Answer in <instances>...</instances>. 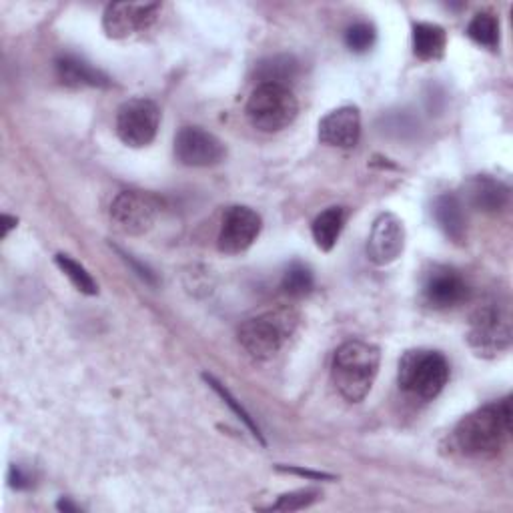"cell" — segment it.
<instances>
[{"mask_svg":"<svg viewBox=\"0 0 513 513\" xmlns=\"http://www.w3.org/2000/svg\"><path fill=\"white\" fill-rule=\"evenodd\" d=\"M511 431L509 399L499 405H485L459 421L455 427V443L465 455H495Z\"/></svg>","mask_w":513,"mask_h":513,"instance_id":"6da1fadb","label":"cell"},{"mask_svg":"<svg viewBox=\"0 0 513 513\" xmlns=\"http://www.w3.org/2000/svg\"><path fill=\"white\" fill-rule=\"evenodd\" d=\"M381 353L375 345L365 341L343 343L333 357L331 377L341 393L351 403H359L371 391L379 371Z\"/></svg>","mask_w":513,"mask_h":513,"instance_id":"7a4b0ae2","label":"cell"},{"mask_svg":"<svg viewBox=\"0 0 513 513\" xmlns=\"http://www.w3.org/2000/svg\"><path fill=\"white\" fill-rule=\"evenodd\" d=\"M299 317L291 309H273L245 321L239 329L241 347L259 361L275 357L295 333Z\"/></svg>","mask_w":513,"mask_h":513,"instance_id":"3957f363","label":"cell"},{"mask_svg":"<svg viewBox=\"0 0 513 513\" xmlns=\"http://www.w3.org/2000/svg\"><path fill=\"white\" fill-rule=\"evenodd\" d=\"M449 381V363L439 351L413 349L399 361V385L415 399H435Z\"/></svg>","mask_w":513,"mask_h":513,"instance_id":"277c9868","label":"cell"},{"mask_svg":"<svg viewBox=\"0 0 513 513\" xmlns=\"http://www.w3.org/2000/svg\"><path fill=\"white\" fill-rule=\"evenodd\" d=\"M299 105L289 87L259 85L247 103L251 125L263 133H277L289 127L297 117Z\"/></svg>","mask_w":513,"mask_h":513,"instance_id":"5b68a950","label":"cell"},{"mask_svg":"<svg viewBox=\"0 0 513 513\" xmlns=\"http://www.w3.org/2000/svg\"><path fill=\"white\" fill-rule=\"evenodd\" d=\"M467 343L479 357H495L497 353L505 351L511 343V323L507 311L495 303L479 307L469 321Z\"/></svg>","mask_w":513,"mask_h":513,"instance_id":"8992f818","label":"cell"},{"mask_svg":"<svg viewBox=\"0 0 513 513\" xmlns=\"http://www.w3.org/2000/svg\"><path fill=\"white\" fill-rule=\"evenodd\" d=\"M161 213V201L143 191H123L111 205L113 225L125 235H145Z\"/></svg>","mask_w":513,"mask_h":513,"instance_id":"52a82bcc","label":"cell"},{"mask_svg":"<svg viewBox=\"0 0 513 513\" xmlns=\"http://www.w3.org/2000/svg\"><path fill=\"white\" fill-rule=\"evenodd\" d=\"M161 123L159 107L149 99H131L117 113V135L133 149L147 147L155 141Z\"/></svg>","mask_w":513,"mask_h":513,"instance_id":"ba28073f","label":"cell"},{"mask_svg":"<svg viewBox=\"0 0 513 513\" xmlns=\"http://www.w3.org/2000/svg\"><path fill=\"white\" fill-rule=\"evenodd\" d=\"M161 5L157 3H115L103 17L105 33L111 39H129L151 29L157 21Z\"/></svg>","mask_w":513,"mask_h":513,"instance_id":"9c48e42d","label":"cell"},{"mask_svg":"<svg viewBox=\"0 0 513 513\" xmlns=\"http://www.w3.org/2000/svg\"><path fill=\"white\" fill-rule=\"evenodd\" d=\"M175 155L187 167L219 165L227 151L225 145L201 127H185L175 139Z\"/></svg>","mask_w":513,"mask_h":513,"instance_id":"30bf717a","label":"cell"},{"mask_svg":"<svg viewBox=\"0 0 513 513\" xmlns=\"http://www.w3.org/2000/svg\"><path fill=\"white\" fill-rule=\"evenodd\" d=\"M261 233V217L249 207H231L219 233V249L227 255L247 251Z\"/></svg>","mask_w":513,"mask_h":513,"instance_id":"8fae6325","label":"cell"},{"mask_svg":"<svg viewBox=\"0 0 513 513\" xmlns=\"http://www.w3.org/2000/svg\"><path fill=\"white\" fill-rule=\"evenodd\" d=\"M405 247V229L399 217L393 213H383L373 223L367 255L375 265H389L393 263Z\"/></svg>","mask_w":513,"mask_h":513,"instance_id":"7c38bea8","label":"cell"},{"mask_svg":"<svg viewBox=\"0 0 513 513\" xmlns=\"http://www.w3.org/2000/svg\"><path fill=\"white\" fill-rule=\"evenodd\" d=\"M361 137V115L357 107H341L325 115L319 123V139L323 145L351 149Z\"/></svg>","mask_w":513,"mask_h":513,"instance_id":"4fadbf2b","label":"cell"},{"mask_svg":"<svg viewBox=\"0 0 513 513\" xmlns=\"http://www.w3.org/2000/svg\"><path fill=\"white\" fill-rule=\"evenodd\" d=\"M425 301L435 309H449L463 303L469 295L467 283L451 269H435L423 285Z\"/></svg>","mask_w":513,"mask_h":513,"instance_id":"5bb4252c","label":"cell"},{"mask_svg":"<svg viewBox=\"0 0 513 513\" xmlns=\"http://www.w3.org/2000/svg\"><path fill=\"white\" fill-rule=\"evenodd\" d=\"M463 193H465V201L473 209L483 211V213L501 211L509 199L507 187L487 175H477V177L469 179L463 185Z\"/></svg>","mask_w":513,"mask_h":513,"instance_id":"9a60e30c","label":"cell"},{"mask_svg":"<svg viewBox=\"0 0 513 513\" xmlns=\"http://www.w3.org/2000/svg\"><path fill=\"white\" fill-rule=\"evenodd\" d=\"M57 75L63 85L67 87H109L111 79L101 73L99 69L91 67L89 63L77 59V57H61L57 61Z\"/></svg>","mask_w":513,"mask_h":513,"instance_id":"2e32d148","label":"cell"},{"mask_svg":"<svg viewBox=\"0 0 513 513\" xmlns=\"http://www.w3.org/2000/svg\"><path fill=\"white\" fill-rule=\"evenodd\" d=\"M433 217L439 225V229L445 233L447 239L455 241V243H463L465 241V215H463V205L461 201L451 195H439L433 203Z\"/></svg>","mask_w":513,"mask_h":513,"instance_id":"e0dca14e","label":"cell"},{"mask_svg":"<svg viewBox=\"0 0 513 513\" xmlns=\"http://www.w3.org/2000/svg\"><path fill=\"white\" fill-rule=\"evenodd\" d=\"M447 47V35L439 25L417 23L413 25V53L421 61H437Z\"/></svg>","mask_w":513,"mask_h":513,"instance_id":"ac0fdd59","label":"cell"},{"mask_svg":"<svg viewBox=\"0 0 513 513\" xmlns=\"http://www.w3.org/2000/svg\"><path fill=\"white\" fill-rule=\"evenodd\" d=\"M297 75H299V63L291 55H277V57L265 59L255 69V77L259 85L289 87V83L295 81Z\"/></svg>","mask_w":513,"mask_h":513,"instance_id":"d6986e66","label":"cell"},{"mask_svg":"<svg viewBox=\"0 0 513 513\" xmlns=\"http://www.w3.org/2000/svg\"><path fill=\"white\" fill-rule=\"evenodd\" d=\"M345 225V209L341 207H331L323 211L315 221H313V239L315 245L321 251H331L343 231Z\"/></svg>","mask_w":513,"mask_h":513,"instance_id":"ffe728a7","label":"cell"},{"mask_svg":"<svg viewBox=\"0 0 513 513\" xmlns=\"http://www.w3.org/2000/svg\"><path fill=\"white\" fill-rule=\"evenodd\" d=\"M467 37L479 47L495 51L499 47V21L491 13H479L471 19Z\"/></svg>","mask_w":513,"mask_h":513,"instance_id":"44dd1931","label":"cell"},{"mask_svg":"<svg viewBox=\"0 0 513 513\" xmlns=\"http://www.w3.org/2000/svg\"><path fill=\"white\" fill-rule=\"evenodd\" d=\"M315 285V279H313V273L307 265L303 263H291L287 267V271L283 273V281H281V287L283 291L289 295V297H305L311 293Z\"/></svg>","mask_w":513,"mask_h":513,"instance_id":"7402d4cb","label":"cell"},{"mask_svg":"<svg viewBox=\"0 0 513 513\" xmlns=\"http://www.w3.org/2000/svg\"><path fill=\"white\" fill-rule=\"evenodd\" d=\"M55 261H57V265L61 267V271L73 281V285H75L81 293H85V295H97V293H99V285L95 283V279L91 277V273H89L81 263H77L75 259H71L69 255H63V253H59V255L55 257Z\"/></svg>","mask_w":513,"mask_h":513,"instance_id":"603a6c76","label":"cell"},{"mask_svg":"<svg viewBox=\"0 0 513 513\" xmlns=\"http://www.w3.org/2000/svg\"><path fill=\"white\" fill-rule=\"evenodd\" d=\"M375 29L367 23H357L347 29L345 45L353 53H367L375 45Z\"/></svg>","mask_w":513,"mask_h":513,"instance_id":"cb8c5ba5","label":"cell"},{"mask_svg":"<svg viewBox=\"0 0 513 513\" xmlns=\"http://www.w3.org/2000/svg\"><path fill=\"white\" fill-rule=\"evenodd\" d=\"M205 379H207V381L211 383V387H213V389H215V391H217V393L223 397V401H225V403H227V405H229V407H231V409H233V411L239 415V419H243V421H245V425H247V427L253 431V435H255L257 439H261V441H263L259 427L255 425V421L251 419V415H249V413L243 409V405H241V403H239V401H237V399H235V397H233V395H231V393H229V391H227V389H225V387H223V385H221L217 379H213L211 375H205Z\"/></svg>","mask_w":513,"mask_h":513,"instance_id":"d4e9b609","label":"cell"},{"mask_svg":"<svg viewBox=\"0 0 513 513\" xmlns=\"http://www.w3.org/2000/svg\"><path fill=\"white\" fill-rule=\"evenodd\" d=\"M317 491H311V489H303V491H295V493H287V495H281L279 501L275 505H271V509H277V511H295V509H303L307 505H311L315 499H317Z\"/></svg>","mask_w":513,"mask_h":513,"instance_id":"484cf974","label":"cell"},{"mask_svg":"<svg viewBox=\"0 0 513 513\" xmlns=\"http://www.w3.org/2000/svg\"><path fill=\"white\" fill-rule=\"evenodd\" d=\"M279 469H281V471H287V473L301 475V477H309V479H333V475H329V473L311 471V469H301V467H279Z\"/></svg>","mask_w":513,"mask_h":513,"instance_id":"4316f807","label":"cell"},{"mask_svg":"<svg viewBox=\"0 0 513 513\" xmlns=\"http://www.w3.org/2000/svg\"><path fill=\"white\" fill-rule=\"evenodd\" d=\"M9 481H11V485H13V487H17V489H25V487H29V477H27V475L17 467V465H13V467H11Z\"/></svg>","mask_w":513,"mask_h":513,"instance_id":"83f0119b","label":"cell"},{"mask_svg":"<svg viewBox=\"0 0 513 513\" xmlns=\"http://www.w3.org/2000/svg\"><path fill=\"white\" fill-rule=\"evenodd\" d=\"M3 223H5V229H3V235H9V231L17 225V219H13V217H9V215H5L3 217Z\"/></svg>","mask_w":513,"mask_h":513,"instance_id":"f1b7e54d","label":"cell"},{"mask_svg":"<svg viewBox=\"0 0 513 513\" xmlns=\"http://www.w3.org/2000/svg\"><path fill=\"white\" fill-rule=\"evenodd\" d=\"M57 507L61 509V511H79V507L77 505H73L71 501H67V499H61L59 503H57Z\"/></svg>","mask_w":513,"mask_h":513,"instance_id":"f546056e","label":"cell"}]
</instances>
